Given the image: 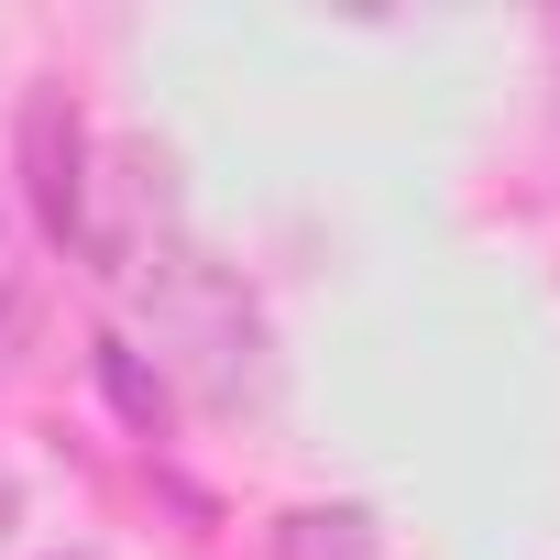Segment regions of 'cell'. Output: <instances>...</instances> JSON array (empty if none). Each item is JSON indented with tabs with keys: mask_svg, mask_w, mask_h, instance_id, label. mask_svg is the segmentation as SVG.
<instances>
[{
	"mask_svg": "<svg viewBox=\"0 0 560 560\" xmlns=\"http://www.w3.org/2000/svg\"><path fill=\"white\" fill-rule=\"evenodd\" d=\"M132 308H143V330H121V341L165 374V396H198V407H220V418H242V407L275 396L264 308H253L242 275L209 264L198 242H165V253L132 275Z\"/></svg>",
	"mask_w": 560,
	"mask_h": 560,
	"instance_id": "cell-1",
	"label": "cell"
},
{
	"mask_svg": "<svg viewBox=\"0 0 560 560\" xmlns=\"http://www.w3.org/2000/svg\"><path fill=\"white\" fill-rule=\"evenodd\" d=\"M89 154H100V132H89L78 89H67V78H34L23 110H12V198H23L34 231L67 242V253H78V209H89Z\"/></svg>",
	"mask_w": 560,
	"mask_h": 560,
	"instance_id": "cell-2",
	"label": "cell"
},
{
	"mask_svg": "<svg viewBox=\"0 0 560 560\" xmlns=\"http://www.w3.org/2000/svg\"><path fill=\"white\" fill-rule=\"evenodd\" d=\"M275 560H385V527H374V505H287Z\"/></svg>",
	"mask_w": 560,
	"mask_h": 560,
	"instance_id": "cell-3",
	"label": "cell"
},
{
	"mask_svg": "<svg viewBox=\"0 0 560 560\" xmlns=\"http://www.w3.org/2000/svg\"><path fill=\"white\" fill-rule=\"evenodd\" d=\"M100 385L121 396V418H132V429H165V407H176V396H165V374H154L121 330H100Z\"/></svg>",
	"mask_w": 560,
	"mask_h": 560,
	"instance_id": "cell-4",
	"label": "cell"
},
{
	"mask_svg": "<svg viewBox=\"0 0 560 560\" xmlns=\"http://www.w3.org/2000/svg\"><path fill=\"white\" fill-rule=\"evenodd\" d=\"M12 176H0V341H23L34 330V264H23V231H12Z\"/></svg>",
	"mask_w": 560,
	"mask_h": 560,
	"instance_id": "cell-5",
	"label": "cell"
},
{
	"mask_svg": "<svg viewBox=\"0 0 560 560\" xmlns=\"http://www.w3.org/2000/svg\"><path fill=\"white\" fill-rule=\"evenodd\" d=\"M45 560H100V549H45Z\"/></svg>",
	"mask_w": 560,
	"mask_h": 560,
	"instance_id": "cell-6",
	"label": "cell"
}]
</instances>
